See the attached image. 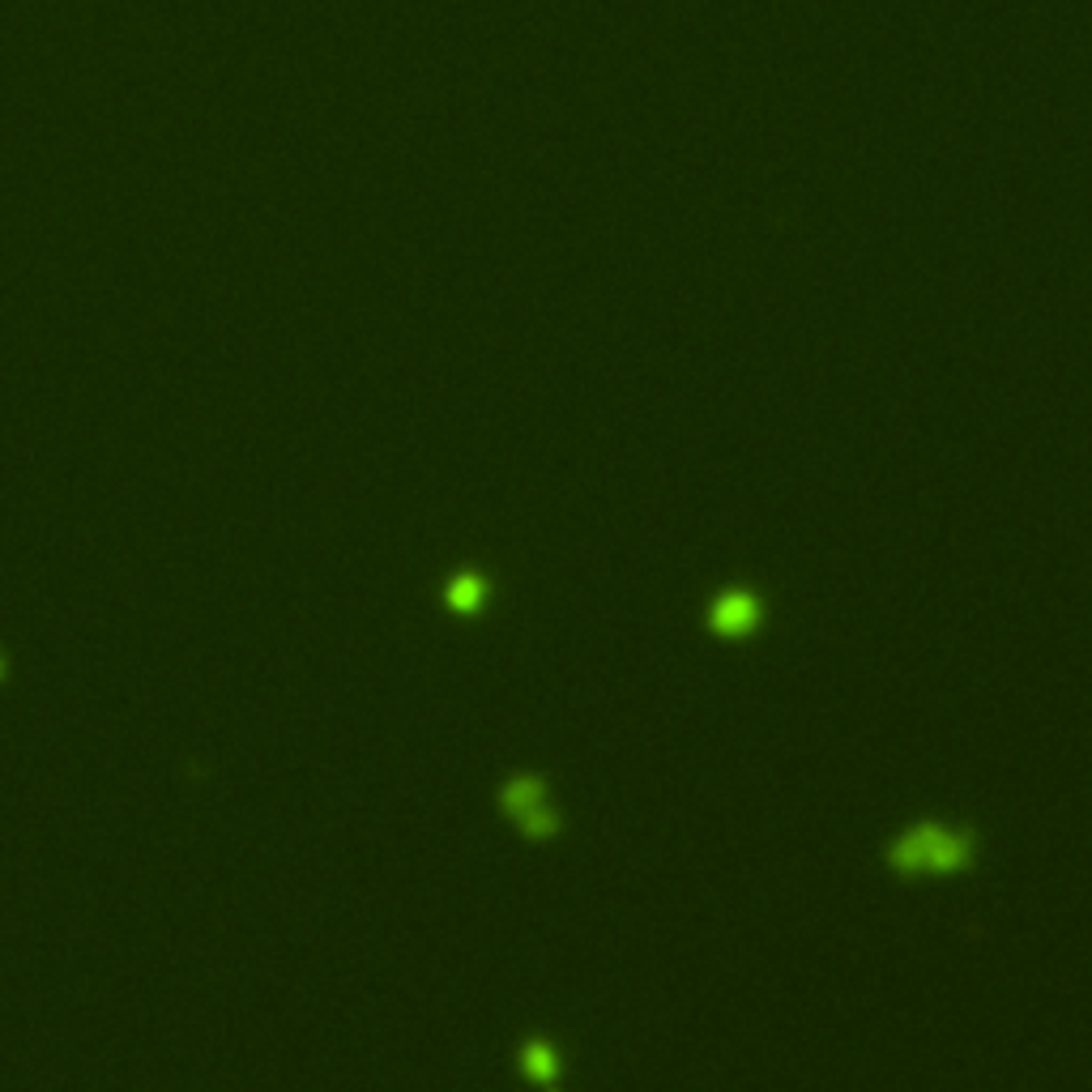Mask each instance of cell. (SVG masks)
Listing matches in <instances>:
<instances>
[{"mask_svg": "<svg viewBox=\"0 0 1092 1092\" xmlns=\"http://www.w3.org/2000/svg\"><path fill=\"white\" fill-rule=\"evenodd\" d=\"M973 849H977V836L968 828H939V824H918L909 833L892 841L888 849V863L900 875H952L973 863Z\"/></svg>", "mask_w": 1092, "mask_h": 1092, "instance_id": "cell-1", "label": "cell"}, {"mask_svg": "<svg viewBox=\"0 0 1092 1092\" xmlns=\"http://www.w3.org/2000/svg\"><path fill=\"white\" fill-rule=\"evenodd\" d=\"M500 806L516 820V828L534 841L559 833V815L555 806L546 803V785L538 777H513L504 790H500Z\"/></svg>", "mask_w": 1092, "mask_h": 1092, "instance_id": "cell-2", "label": "cell"}, {"mask_svg": "<svg viewBox=\"0 0 1092 1092\" xmlns=\"http://www.w3.org/2000/svg\"><path fill=\"white\" fill-rule=\"evenodd\" d=\"M708 623H713V632L717 636H747V632H756V623H760V598L756 593H721L717 602H713V611H708Z\"/></svg>", "mask_w": 1092, "mask_h": 1092, "instance_id": "cell-3", "label": "cell"}, {"mask_svg": "<svg viewBox=\"0 0 1092 1092\" xmlns=\"http://www.w3.org/2000/svg\"><path fill=\"white\" fill-rule=\"evenodd\" d=\"M521 1071L538 1084V1089L555 1092V1080H559V1050L546 1041V1037H529L521 1046Z\"/></svg>", "mask_w": 1092, "mask_h": 1092, "instance_id": "cell-4", "label": "cell"}, {"mask_svg": "<svg viewBox=\"0 0 1092 1092\" xmlns=\"http://www.w3.org/2000/svg\"><path fill=\"white\" fill-rule=\"evenodd\" d=\"M482 598H486V580L474 577V572L452 577L449 589H445V602H449L457 614H474L482 607Z\"/></svg>", "mask_w": 1092, "mask_h": 1092, "instance_id": "cell-5", "label": "cell"}, {"mask_svg": "<svg viewBox=\"0 0 1092 1092\" xmlns=\"http://www.w3.org/2000/svg\"><path fill=\"white\" fill-rule=\"evenodd\" d=\"M0 675H4V666H0Z\"/></svg>", "mask_w": 1092, "mask_h": 1092, "instance_id": "cell-6", "label": "cell"}]
</instances>
